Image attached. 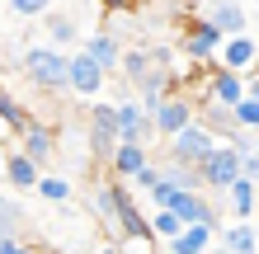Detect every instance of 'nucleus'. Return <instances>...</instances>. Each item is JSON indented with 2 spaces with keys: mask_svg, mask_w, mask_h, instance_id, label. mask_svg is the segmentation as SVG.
<instances>
[{
  "mask_svg": "<svg viewBox=\"0 0 259 254\" xmlns=\"http://www.w3.org/2000/svg\"><path fill=\"white\" fill-rule=\"evenodd\" d=\"M85 52L95 57L104 71H113L118 62H123V47H118V38H113V33H90V38H85Z\"/></svg>",
  "mask_w": 259,
  "mask_h": 254,
  "instance_id": "17",
  "label": "nucleus"
},
{
  "mask_svg": "<svg viewBox=\"0 0 259 254\" xmlns=\"http://www.w3.org/2000/svg\"><path fill=\"white\" fill-rule=\"evenodd\" d=\"M132 184L151 193V188H156V184H160V165H156V160H146V165H142V174H137V179H132Z\"/></svg>",
  "mask_w": 259,
  "mask_h": 254,
  "instance_id": "26",
  "label": "nucleus"
},
{
  "mask_svg": "<svg viewBox=\"0 0 259 254\" xmlns=\"http://www.w3.org/2000/svg\"><path fill=\"white\" fill-rule=\"evenodd\" d=\"M42 28H48V38L57 42V47H66V42H75V38H80L75 19H71V14H62V10H48V14H42Z\"/></svg>",
  "mask_w": 259,
  "mask_h": 254,
  "instance_id": "18",
  "label": "nucleus"
},
{
  "mask_svg": "<svg viewBox=\"0 0 259 254\" xmlns=\"http://www.w3.org/2000/svg\"><path fill=\"white\" fill-rule=\"evenodd\" d=\"M19 137H24V151L33 156L38 165H48V160H52V151H57V137H52V127H42V123H28V127L19 132Z\"/></svg>",
  "mask_w": 259,
  "mask_h": 254,
  "instance_id": "16",
  "label": "nucleus"
},
{
  "mask_svg": "<svg viewBox=\"0 0 259 254\" xmlns=\"http://www.w3.org/2000/svg\"><path fill=\"white\" fill-rule=\"evenodd\" d=\"M99 5H104V10H132L137 0H99Z\"/></svg>",
  "mask_w": 259,
  "mask_h": 254,
  "instance_id": "28",
  "label": "nucleus"
},
{
  "mask_svg": "<svg viewBox=\"0 0 259 254\" xmlns=\"http://www.w3.org/2000/svg\"><path fill=\"white\" fill-rule=\"evenodd\" d=\"M24 76L28 85L38 89H71V57L57 47V42H48V47H28L24 52Z\"/></svg>",
  "mask_w": 259,
  "mask_h": 254,
  "instance_id": "2",
  "label": "nucleus"
},
{
  "mask_svg": "<svg viewBox=\"0 0 259 254\" xmlns=\"http://www.w3.org/2000/svg\"><path fill=\"white\" fill-rule=\"evenodd\" d=\"M254 76H259V62H254Z\"/></svg>",
  "mask_w": 259,
  "mask_h": 254,
  "instance_id": "29",
  "label": "nucleus"
},
{
  "mask_svg": "<svg viewBox=\"0 0 259 254\" xmlns=\"http://www.w3.org/2000/svg\"><path fill=\"white\" fill-rule=\"evenodd\" d=\"M245 174L259 179V146H245Z\"/></svg>",
  "mask_w": 259,
  "mask_h": 254,
  "instance_id": "27",
  "label": "nucleus"
},
{
  "mask_svg": "<svg viewBox=\"0 0 259 254\" xmlns=\"http://www.w3.org/2000/svg\"><path fill=\"white\" fill-rule=\"evenodd\" d=\"M5 179H10V188H19V193H38L42 165L19 146V151H10V156H5Z\"/></svg>",
  "mask_w": 259,
  "mask_h": 254,
  "instance_id": "6",
  "label": "nucleus"
},
{
  "mask_svg": "<svg viewBox=\"0 0 259 254\" xmlns=\"http://www.w3.org/2000/svg\"><path fill=\"white\" fill-rule=\"evenodd\" d=\"M90 207H95V217L104 221V226H118V193H113V184H95L90 188Z\"/></svg>",
  "mask_w": 259,
  "mask_h": 254,
  "instance_id": "19",
  "label": "nucleus"
},
{
  "mask_svg": "<svg viewBox=\"0 0 259 254\" xmlns=\"http://www.w3.org/2000/svg\"><path fill=\"white\" fill-rule=\"evenodd\" d=\"M0 123H5V127H14V132H24L28 123H33V118H28V109L10 94V89H0Z\"/></svg>",
  "mask_w": 259,
  "mask_h": 254,
  "instance_id": "20",
  "label": "nucleus"
},
{
  "mask_svg": "<svg viewBox=\"0 0 259 254\" xmlns=\"http://www.w3.org/2000/svg\"><path fill=\"white\" fill-rule=\"evenodd\" d=\"M250 94V85H245V71H231V66H222V76H212L207 80V99H222V104H236Z\"/></svg>",
  "mask_w": 259,
  "mask_h": 254,
  "instance_id": "11",
  "label": "nucleus"
},
{
  "mask_svg": "<svg viewBox=\"0 0 259 254\" xmlns=\"http://www.w3.org/2000/svg\"><path fill=\"white\" fill-rule=\"evenodd\" d=\"M198 174H203V188L207 193H226L240 174H245V141H236V137L217 141L207 151V160L198 165Z\"/></svg>",
  "mask_w": 259,
  "mask_h": 254,
  "instance_id": "1",
  "label": "nucleus"
},
{
  "mask_svg": "<svg viewBox=\"0 0 259 254\" xmlns=\"http://www.w3.org/2000/svg\"><path fill=\"white\" fill-rule=\"evenodd\" d=\"M222 198H226V207H231L236 217H250L254 207H259V179H250V174H240L236 184H231V188L222 193Z\"/></svg>",
  "mask_w": 259,
  "mask_h": 254,
  "instance_id": "14",
  "label": "nucleus"
},
{
  "mask_svg": "<svg viewBox=\"0 0 259 254\" xmlns=\"http://www.w3.org/2000/svg\"><path fill=\"white\" fill-rule=\"evenodd\" d=\"M222 42H226V33L203 14V19L189 24V33H184V57L189 62H212V57L222 52Z\"/></svg>",
  "mask_w": 259,
  "mask_h": 254,
  "instance_id": "5",
  "label": "nucleus"
},
{
  "mask_svg": "<svg viewBox=\"0 0 259 254\" xmlns=\"http://www.w3.org/2000/svg\"><path fill=\"white\" fill-rule=\"evenodd\" d=\"M146 141H118V151H113V174H123V179H137L146 165Z\"/></svg>",
  "mask_w": 259,
  "mask_h": 254,
  "instance_id": "15",
  "label": "nucleus"
},
{
  "mask_svg": "<svg viewBox=\"0 0 259 254\" xmlns=\"http://www.w3.org/2000/svg\"><path fill=\"white\" fill-rule=\"evenodd\" d=\"M212 146H217V132H212V127L203 123V118H193L189 127H179L175 137H170V156L189 160V165H203Z\"/></svg>",
  "mask_w": 259,
  "mask_h": 254,
  "instance_id": "4",
  "label": "nucleus"
},
{
  "mask_svg": "<svg viewBox=\"0 0 259 254\" xmlns=\"http://www.w3.org/2000/svg\"><path fill=\"white\" fill-rule=\"evenodd\" d=\"M118 141H123V132H118V104H95L90 109V151L99 160H113Z\"/></svg>",
  "mask_w": 259,
  "mask_h": 254,
  "instance_id": "3",
  "label": "nucleus"
},
{
  "mask_svg": "<svg viewBox=\"0 0 259 254\" xmlns=\"http://www.w3.org/2000/svg\"><path fill=\"white\" fill-rule=\"evenodd\" d=\"M10 14H19V19H42V14L52 10V0H5Z\"/></svg>",
  "mask_w": 259,
  "mask_h": 254,
  "instance_id": "23",
  "label": "nucleus"
},
{
  "mask_svg": "<svg viewBox=\"0 0 259 254\" xmlns=\"http://www.w3.org/2000/svg\"><path fill=\"white\" fill-rule=\"evenodd\" d=\"M222 66H231V71H254L259 62V38H245V33H226L222 42Z\"/></svg>",
  "mask_w": 259,
  "mask_h": 254,
  "instance_id": "9",
  "label": "nucleus"
},
{
  "mask_svg": "<svg viewBox=\"0 0 259 254\" xmlns=\"http://www.w3.org/2000/svg\"><path fill=\"white\" fill-rule=\"evenodd\" d=\"M217 240H222V231L212 226V221H189V226L170 240V249L175 254H203V249H212Z\"/></svg>",
  "mask_w": 259,
  "mask_h": 254,
  "instance_id": "10",
  "label": "nucleus"
},
{
  "mask_svg": "<svg viewBox=\"0 0 259 254\" xmlns=\"http://www.w3.org/2000/svg\"><path fill=\"white\" fill-rule=\"evenodd\" d=\"M198 118V104H189V99H179V94H170L160 104L156 113H151V123H156V132H165V137H175L179 127H189Z\"/></svg>",
  "mask_w": 259,
  "mask_h": 254,
  "instance_id": "8",
  "label": "nucleus"
},
{
  "mask_svg": "<svg viewBox=\"0 0 259 254\" xmlns=\"http://www.w3.org/2000/svg\"><path fill=\"white\" fill-rule=\"evenodd\" d=\"M104 76H109V71H104L85 47L71 52V89H75V94H99V89H104Z\"/></svg>",
  "mask_w": 259,
  "mask_h": 254,
  "instance_id": "7",
  "label": "nucleus"
},
{
  "mask_svg": "<svg viewBox=\"0 0 259 254\" xmlns=\"http://www.w3.org/2000/svg\"><path fill=\"white\" fill-rule=\"evenodd\" d=\"M236 118H240V127L245 132H259V94H245L236 104Z\"/></svg>",
  "mask_w": 259,
  "mask_h": 254,
  "instance_id": "24",
  "label": "nucleus"
},
{
  "mask_svg": "<svg viewBox=\"0 0 259 254\" xmlns=\"http://www.w3.org/2000/svg\"><path fill=\"white\" fill-rule=\"evenodd\" d=\"M38 198H48V202H71V179L42 174V179H38Z\"/></svg>",
  "mask_w": 259,
  "mask_h": 254,
  "instance_id": "22",
  "label": "nucleus"
},
{
  "mask_svg": "<svg viewBox=\"0 0 259 254\" xmlns=\"http://www.w3.org/2000/svg\"><path fill=\"white\" fill-rule=\"evenodd\" d=\"M151 231H156V240L170 245L179 231H184V217L175 212V207H156V217H151Z\"/></svg>",
  "mask_w": 259,
  "mask_h": 254,
  "instance_id": "21",
  "label": "nucleus"
},
{
  "mask_svg": "<svg viewBox=\"0 0 259 254\" xmlns=\"http://www.w3.org/2000/svg\"><path fill=\"white\" fill-rule=\"evenodd\" d=\"M217 245L231 249V254H254L259 249V226H250V217H236V226H226Z\"/></svg>",
  "mask_w": 259,
  "mask_h": 254,
  "instance_id": "13",
  "label": "nucleus"
},
{
  "mask_svg": "<svg viewBox=\"0 0 259 254\" xmlns=\"http://www.w3.org/2000/svg\"><path fill=\"white\" fill-rule=\"evenodd\" d=\"M175 193H179V184H170V179H160V184H156V188H151V193H146V198H151V202H156V207H170V202H175Z\"/></svg>",
  "mask_w": 259,
  "mask_h": 254,
  "instance_id": "25",
  "label": "nucleus"
},
{
  "mask_svg": "<svg viewBox=\"0 0 259 254\" xmlns=\"http://www.w3.org/2000/svg\"><path fill=\"white\" fill-rule=\"evenodd\" d=\"M207 5V19L222 28V33H245V24H250V14L240 0H203Z\"/></svg>",
  "mask_w": 259,
  "mask_h": 254,
  "instance_id": "12",
  "label": "nucleus"
}]
</instances>
